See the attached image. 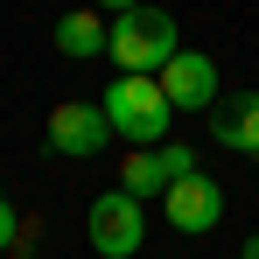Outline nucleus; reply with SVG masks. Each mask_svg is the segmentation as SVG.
I'll return each instance as SVG.
<instances>
[{
  "label": "nucleus",
  "instance_id": "423d86ee",
  "mask_svg": "<svg viewBox=\"0 0 259 259\" xmlns=\"http://www.w3.org/2000/svg\"><path fill=\"white\" fill-rule=\"evenodd\" d=\"M161 91H168L175 112H210L217 98H224V84H217V63L203 56V49H175L168 70H161Z\"/></svg>",
  "mask_w": 259,
  "mask_h": 259
},
{
  "label": "nucleus",
  "instance_id": "f257e3e1",
  "mask_svg": "<svg viewBox=\"0 0 259 259\" xmlns=\"http://www.w3.org/2000/svg\"><path fill=\"white\" fill-rule=\"evenodd\" d=\"M98 105H105V119H112V133L126 147H168L175 105H168V91H161V77H112V84L98 91Z\"/></svg>",
  "mask_w": 259,
  "mask_h": 259
},
{
  "label": "nucleus",
  "instance_id": "39448f33",
  "mask_svg": "<svg viewBox=\"0 0 259 259\" xmlns=\"http://www.w3.org/2000/svg\"><path fill=\"white\" fill-rule=\"evenodd\" d=\"M161 217H168L182 238H203V231H217V224H224V189L196 168V175H182L168 196H161Z\"/></svg>",
  "mask_w": 259,
  "mask_h": 259
},
{
  "label": "nucleus",
  "instance_id": "f03ea898",
  "mask_svg": "<svg viewBox=\"0 0 259 259\" xmlns=\"http://www.w3.org/2000/svg\"><path fill=\"white\" fill-rule=\"evenodd\" d=\"M175 14L168 7H133V14H112V42L105 56L119 63V77H161L175 56Z\"/></svg>",
  "mask_w": 259,
  "mask_h": 259
},
{
  "label": "nucleus",
  "instance_id": "20e7f679",
  "mask_svg": "<svg viewBox=\"0 0 259 259\" xmlns=\"http://www.w3.org/2000/svg\"><path fill=\"white\" fill-rule=\"evenodd\" d=\"M49 154H63V161H91V154H105L119 133H112V119H105V105H91V98H63L56 112H49Z\"/></svg>",
  "mask_w": 259,
  "mask_h": 259
},
{
  "label": "nucleus",
  "instance_id": "f8f14e48",
  "mask_svg": "<svg viewBox=\"0 0 259 259\" xmlns=\"http://www.w3.org/2000/svg\"><path fill=\"white\" fill-rule=\"evenodd\" d=\"M98 14H133V7H147V0H91Z\"/></svg>",
  "mask_w": 259,
  "mask_h": 259
},
{
  "label": "nucleus",
  "instance_id": "6e6552de",
  "mask_svg": "<svg viewBox=\"0 0 259 259\" xmlns=\"http://www.w3.org/2000/svg\"><path fill=\"white\" fill-rule=\"evenodd\" d=\"M112 42V21L98 14V7H70L63 21H56V49L70 56V63H84V56H105Z\"/></svg>",
  "mask_w": 259,
  "mask_h": 259
},
{
  "label": "nucleus",
  "instance_id": "0eeeda50",
  "mask_svg": "<svg viewBox=\"0 0 259 259\" xmlns=\"http://www.w3.org/2000/svg\"><path fill=\"white\" fill-rule=\"evenodd\" d=\"M210 140L231 147V154H252V161H259V91H252V84L224 91V98L210 105Z\"/></svg>",
  "mask_w": 259,
  "mask_h": 259
},
{
  "label": "nucleus",
  "instance_id": "9d476101",
  "mask_svg": "<svg viewBox=\"0 0 259 259\" xmlns=\"http://www.w3.org/2000/svg\"><path fill=\"white\" fill-rule=\"evenodd\" d=\"M154 154H161V168H168V189L182 175H196V147H189V140H168V147H154Z\"/></svg>",
  "mask_w": 259,
  "mask_h": 259
},
{
  "label": "nucleus",
  "instance_id": "1a4fd4ad",
  "mask_svg": "<svg viewBox=\"0 0 259 259\" xmlns=\"http://www.w3.org/2000/svg\"><path fill=\"white\" fill-rule=\"evenodd\" d=\"M119 189L126 196H168V168H161V154L154 147H126V168H119Z\"/></svg>",
  "mask_w": 259,
  "mask_h": 259
},
{
  "label": "nucleus",
  "instance_id": "9b49d317",
  "mask_svg": "<svg viewBox=\"0 0 259 259\" xmlns=\"http://www.w3.org/2000/svg\"><path fill=\"white\" fill-rule=\"evenodd\" d=\"M14 245H21V210L0 196V252H14ZM21 252H28V245H21Z\"/></svg>",
  "mask_w": 259,
  "mask_h": 259
},
{
  "label": "nucleus",
  "instance_id": "ddd939ff",
  "mask_svg": "<svg viewBox=\"0 0 259 259\" xmlns=\"http://www.w3.org/2000/svg\"><path fill=\"white\" fill-rule=\"evenodd\" d=\"M245 259H259V238H245Z\"/></svg>",
  "mask_w": 259,
  "mask_h": 259
},
{
  "label": "nucleus",
  "instance_id": "7ed1b4c3",
  "mask_svg": "<svg viewBox=\"0 0 259 259\" xmlns=\"http://www.w3.org/2000/svg\"><path fill=\"white\" fill-rule=\"evenodd\" d=\"M84 238L98 259H133L147 245V203L126 196V189H105V196H91L84 210Z\"/></svg>",
  "mask_w": 259,
  "mask_h": 259
}]
</instances>
